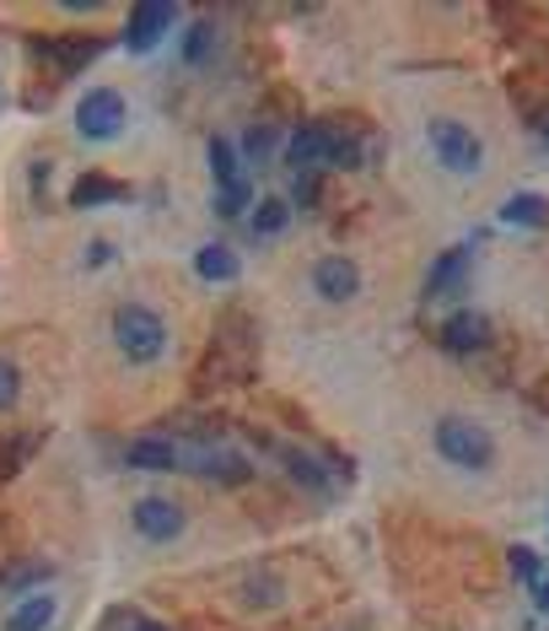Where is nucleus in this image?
I'll use <instances>...</instances> for the list:
<instances>
[{"label":"nucleus","mask_w":549,"mask_h":631,"mask_svg":"<svg viewBox=\"0 0 549 631\" xmlns=\"http://www.w3.org/2000/svg\"><path fill=\"white\" fill-rule=\"evenodd\" d=\"M108 340H114V351L129 368H157L168 357V346H173V324L146 297H124L108 314Z\"/></svg>","instance_id":"f257e3e1"},{"label":"nucleus","mask_w":549,"mask_h":631,"mask_svg":"<svg viewBox=\"0 0 549 631\" xmlns=\"http://www.w3.org/2000/svg\"><path fill=\"white\" fill-rule=\"evenodd\" d=\"M426 146L436 157V168L453 173V179H480L485 173V135L469 120H458V114H431Z\"/></svg>","instance_id":"f03ea898"},{"label":"nucleus","mask_w":549,"mask_h":631,"mask_svg":"<svg viewBox=\"0 0 549 631\" xmlns=\"http://www.w3.org/2000/svg\"><path fill=\"white\" fill-rule=\"evenodd\" d=\"M431 448H436L442 464H453V470H464V475L495 470V438H490L485 421H474V416H436Z\"/></svg>","instance_id":"7ed1b4c3"},{"label":"nucleus","mask_w":549,"mask_h":631,"mask_svg":"<svg viewBox=\"0 0 549 631\" xmlns=\"http://www.w3.org/2000/svg\"><path fill=\"white\" fill-rule=\"evenodd\" d=\"M129 529H135V540H146V545H173L183 529H188V507L173 503V497H135L129 503Z\"/></svg>","instance_id":"20e7f679"},{"label":"nucleus","mask_w":549,"mask_h":631,"mask_svg":"<svg viewBox=\"0 0 549 631\" xmlns=\"http://www.w3.org/2000/svg\"><path fill=\"white\" fill-rule=\"evenodd\" d=\"M307 286H312V297H318V303L345 308V303H356V297H362V270H356V259H351V253H318V259H312V270H307Z\"/></svg>","instance_id":"39448f33"},{"label":"nucleus","mask_w":549,"mask_h":631,"mask_svg":"<svg viewBox=\"0 0 549 631\" xmlns=\"http://www.w3.org/2000/svg\"><path fill=\"white\" fill-rule=\"evenodd\" d=\"M129 125V103H124L119 87H92L81 103H76V129L87 140H114Z\"/></svg>","instance_id":"423d86ee"},{"label":"nucleus","mask_w":549,"mask_h":631,"mask_svg":"<svg viewBox=\"0 0 549 631\" xmlns=\"http://www.w3.org/2000/svg\"><path fill=\"white\" fill-rule=\"evenodd\" d=\"M179 22V5H168V0H151V5H135V16H129V27H124V44L129 49H157L162 44V33Z\"/></svg>","instance_id":"0eeeda50"},{"label":"nucleus","mask_w":549,"mask_h":631,"mask_svg":"<svg viewBox=\"0 0 549 631\" xmlns=\"http://www.w3.org/2000/svg\"><path fill=\"white\" fill-rule=\"evenodd\" d=\"M334 157V129L329 125H302L286 140V162L297 173H323V162Z\"/></svg>","instance_id":"6e6552de"},{"label":"nucleus","mask_w":549,"mask_h":631,"mask_svg":"<svg viewBox=\"0 0 549 631\" xmlns=\"http://www.w3.org/2000/svg\"><path fill=\"white\" fill-rule=\"evenodd\" d=\"M55 616H60V599H55L49 588H33V594H22V599L5 610V627L0 631H49Z\"/></svg>","instance_id":"1a4fd4ad"},{"label":"nucleus","mask_w":549,"mask_h":631,"mask_svg":"<svg viewBox=\"0 0 549 631\" xmlns=\"http://www.w3.org/2000/svg\"><path fill=\"white\" fill-rule=\"evenodd\" d=\"M124 464L140 470V475H173L179 470V448L168 438H135L124 448Z\"/></svg>","instance_id":"9d476101"},{"label":"nucleus","mask_w":549,"mask_h":631,"mask_svg":"<svg viewBox=\"0 0 549 631\" xmlns=\"http://www.w3.org/2000/svg\"><path fill=\"white\" fill-rule=\"evenodd\" d=\"M490 340V324L474 308H464V314H453L447 324H442V346L447 351H458V357H469V351H480Z\"/></svg>","instance_id":"9b49d317"},{"label":"nucleus","mask_w":549,"mask_h":631,"mask_svg":"<svg viewBox=\"0 0 549 631\" xmlns=\"http://www.w3.org/2000/svg\"><path fill=\"white\" fill-rule=\"evenodd\" d=\"M98 49H103V38H44V44H38V55L55 60L60 70H81Z\"/></svg>","instance_id":"f8f14e48"},{"label":"nucleus","mask_w":549,"mask_h":631,"mask_svg":"<svg viewBox=\"0 0 549 631\" xmlns=\"http://www.w3.org/2000/svg\"><path fill=\"white\" fill-rule=\"evenodd\" d=\"M194 464H199V475H205V481H221V486H243L248 475H253V470H248V459H238V453H221V448L199 453Z\"/></svg>","instance_id":"ddd939ff"},{"label":"nucleus","mask_w":549,"mask_h":631,"mask_svg":"<svg viewBox=\"0 0 549 631\" xmlns=\"http://www.w3.org/2000/svg\"><path fill=\"white\" fill-rule=\"evenodd\" d=\"M210 173H216V190H227V184H243V168H238V146L232 140H210Z\"/></svg>","instance_id":"4468645a"},{"label":"nucleus","mask_w":549,"mask_h":631,"mask_svg":"<svg viewBox=\"0 0 549 631\" xmlns=\"http://www.w3.org/2000/svg\"><path fill=\"white\" fill-rule=\"evenodd\" d=\"M286 222H291V205H286V200H275V194H270V200H259V205H253V233H259V238H281V233H286Z\"/></svg>","instance_id":"2eb2a0df"},{"label":"nucleus","mask_w":549,"mask_h":631,"mask_svg":"<svg viewBox=\"0 0 549 631\" xmlns=\"http://www.w3.org/2000/svg\"><path fill=\"white\" fill-rule=\"evenodd\" d=\"M469 270V249H447L442 259H436V270H431V297H442V292H453L458 286V275Z\"/></svg>","instance_id":"dca6fc26"},{"label":"nucleus","mask_w":549,"mask_h":631,"mask_svg":"<svg viewBox=\"0 0 549 631\" xmlns=\"http://www.w3.org/2000/svg\"><path fill=\"white\" fill-rule=\"evenodd\" d=\"M194 270H199L205 281H232V275H238V253L221 249V244H205L199 259H194Z\"/></svg>","instance_id":"f3484780"},{"label":"nucleus","mask_w":549,"mask_h":631,"mask_svg":"<svg viewBox=\"0 0 549 631\" xmlns=\"http://www.w3.org/2000/svg\"><path fill=\"white\" fill-rule=\"evenodd\" d=\"M124 184H114V179H98V173H87L76 190H70V205L76 211H87V205H103V200H119Z\"/></svg>","instance_id":"a211bd4d"},{"label":"nucleus","mask_w":549,"mask_h":631,"mask_svg":"<svg viewBox=\"0 0 549 631\" xmlns=\"http://www.w3.org/2000/svg\"><path fill=\"white\" fill-rule=\"evenodd\" d=\"M281 459H286L291 481H302V486H312V492H329V475L318 470V459H307V453H297V448H286Z\"/></svg>","instance_id":"6ab92c4d"},{"label":"nucleus","mask_w":549,"mask_h":631,"mask_svg":"<svg viewBox=\"0 0 549 631\" xmlns=\"http://www.w3.org/2000/svg\"><path fill=\"white\" fill-rule=\"evenodd\" d=\"M38 448V438H0V481L5 475H16L22 464H27V453Z\"/></svg>","instance_id":"aec40b11"},{"label":"nucleus","mask_w":549,"mask_h":631,"mask_svg":"<svg viewBox=\"0 0 549 631\" xmlns=\"http://www.w3.org/2000/svg\"><path fill=\"white\" fill-rule=\"evenodd\" d=\"M506 222H528V227H539V222H549V200H539V194H517V200L506 205Z\"/></svg>","instance_id":"412c9836"},{"label":"nucleus","mask_w":549,"mask_h":631,"mask_svg":"<svg viewBox=\"0 0 549 631\" xmlns=\"http://www.w3.org/2000/svg\"><path fill=\"white\" fill-rule=\"evenodd\" d=\"M16 399H22V368L0 351V416H5V410H16Z\"/></svg>","instance_id":"4be33fe9"},{"label":"nucleus","mask_w":549,"mask_h":631,"mask_svg":"<svg viewBox=\"0 0 549 631\" xmlns=\"http://www.w3.org/2000/svg\"><path fill=\"white\" fill-rule=\"evenodd\" d=\"M210 44H216V22H194V27H188V38H183V60L199 65L205 55H210Z\"/></svg>","instance_id":"5701e85b"},{"label":"nucleus","mask_w":549,"mask_h":631,"mask_svg":"<svg viewBox=\"0 0 549 631\" xmlns=\"http://www.w3.org/2000/svg\"><path fill=\"white\" fill-rule=\"evenodd\" d=\"M248 205H253V190H248V179H243V184H227V190H216V211H221V216H243Z\"/></svg>","instance_id":"b1692460"},{"label":"nucleus","mask_w":549,"mask_h":631,"mask_svg":"<svg viewBox=\"0 0 549 631\" xmlns=\"http://www.w3.org/2000/svg\"><path fill=\"white\" fill-rule=\"evenodd\" d=\"M281 599V583L275 577H264V572H253L243 583V605H275Z\"/></svg>","instance_id":"393cba45"},{"label":"nucleus","mask_w":549,"mask_h":631,"mask_svg":"<svg viewBox=\"0 0 549 631\" xmlns=\"http://www.w3.org/2000/svg\"><path fill=\"white\" fill-rule=\"evenodd\" d=\"M248 151H253V157H270V151H275V129L253 125V129H248Z\"/></svg>","instance_id":"a878e982"},{"label":"nucleus","mask_w":549,"mask_h":631,"mask_svg":"<svg viewBox=\"0 0 549 631\" xmlns=\"http://www.w3.org/2000/svg\"><path fill=\"white\" fill-rule=\"evenodd\" d=\"M318 194H323V173H302L297 179V205H318Z\"/></svg>","instance_id":"bb28decb"},{"label":"nucleus","mask_w":549,"mask_h":631,"mask_svg":"<svg viewBox=\"0 0 549 631\" xmlns=\"http://www.w3.org/2000/svg\"><path fill=\"white\" fill-rule=\"evenodd\" d=\"M512 572H517V577H528V583H539V556H534V551H512Z\"/></svg>","instance_id":"cd10ccee"},{"label":"nucleus","mask_w":549,"mask_h":631,"mask_svg":"<svg viewBox=\"0 0 549 631\" xmlns=\"http://www.w3.org/2000/svg\"><path fill=\"white\" fill-rule=\"evenodd\" d=\"M129 631H173V627H162V621H151V616H135V621H129Z\"/></svg>","instance_id":"c85d7f7f"},{"label":"nucleus","mask_w":549,"mask_h":631,"mask_svg":"<svg viewBox=\"0 0 549 631\" xmlns=\"http://www.w3.org/2000/svg\"><path fill=\"white\" fill-rule=\"evenodd\" d=\"M539 605L549 610V583H545V577H539Z\"/></svg>","instance_id":"c756f323"},{"label":"nucleus","mask_w":549,"mask_h":631,"mask_svg":"<svg viewBox=\"0 0 549 631\" xmlns=\"http://www.w3.org/2000/svg\"><path fill=\"white\" fill-rule=\"evenodd\" d=\"M545 135H549V125H545Z\"/></svg>","instance_id":"7c9ffc66"}]
</instances>
